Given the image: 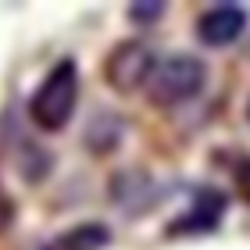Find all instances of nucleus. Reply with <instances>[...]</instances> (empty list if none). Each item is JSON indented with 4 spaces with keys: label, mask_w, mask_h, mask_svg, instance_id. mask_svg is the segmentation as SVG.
<instances>
[{
    "label": "nucleus",
    "mask_w": 250,
    "mask_h": 250,
    "mask_svg": "<svg viewBox=\"0 0 250 250\" xmlns=\"http://www.w3.org/2000/svg\"><path fill=\"white\" fill-rule=\"evenodd\" d=\"M75 104H79V64L72 58H64L32 89L25 111L40 132H64L75 118Z\"/></svg>",
    "instance_id": "1"
},
{
    "label": "nucleus",
    "mask_w": 250,
    "mask_h": 250,
    "mask_svg": "<svg viewBox=\"0 0 250 250\" xmlns=\"http://www.w3.org/2000/svg\"><path fill=\"white\" fill-rule=\"evenodd\" d=\"M204 86H208V64L193 54H172V58L154 64L143 93L150 100V107L175 111L189 100H197L204 93Z\"/></svg>",
    "instance_id": "2"
},
{
    "label": "nucleus",
    "mask_w": 250,
    "mask_h": 250,
    "mask_svg": "<svg viewBox=\"0 0 250 250\" xmlns=\"http://www.w3.org/2000/svg\"><path fill=\"white\" fill-rule=\"evenodd\" d=\"M154 64H157V58H154V50L146 47L143 40H122L104 58V83L115 89V93L129 97V93L146 86Z\"/></svg>",
    "instance_id": "3"
},
{
    "label": "nucleus",
    "mask_w": 250,
    "mask_h": 250,
    "mask_svg": "<svg viewBox=\"0 0 250 250\" xmlns=\"http://www.w3.org/2000/svg\"><path fill=\"white\" fill-rule=\"evenodd\" d=\"M247 25H250V15L243 4H229V0L225 4H211L197 18V40L211 50H222V47H232L247 32Z\"/></svg>",
    "instance_id": "4"
},
{
    "label": "nucleus",
    "mask_w": 250,
    "mask_h": 250,
    "mask_svg": "<svg viewBox=\"0 0 250 250\" xmlns=\"http://www.w3.org/2000/svg\"><path fill=\"white\" fill-rule=\"evenodd\" d=\"M225 208H229V200H225L222 189H211L204 186L197 189V197H193V204L179 214V218H172V225H168V236H200V232H214L225 218Z\"/></svg>",
    "instance_id": "5"
},
{
    "label": "nucleus",
    "mask_w": 250,
    "mask_h": 250,
    "mask_svg": "<svg viewBox=\"0 0 250 250\" xmlns=\"http://www.w3.org/2000/svg\"><path fill=\"white\" fill-rule=\"evenodd\" d=\"M111 240L115 236H111L104 222H83V225L58 232L43 250H104V247H111Z\"/></svg>",
    "instance_id": "6"
},
{
    "label": "nucleus",
    "mask_w": 250,
    "mask_h": 250,
    "mask_svg": "<svg viewBox=\"0 0 250 250\" xmlns=\"http://www.w3.org/2000/svg\"><path fill=\"white\" fill-rule=\"evenodd\" d=\"M118 140H122V122H118L115 115H97L93 122H89V129H86V146H89L97 157L115 154V150H118Z\"/></svg>",
    "instance_id": "7"
},
{
    "label": "nucleus",
    "mask_w": 250,
    "mask_h": 250,
    "mask_svg": "<svg viewBox=\"0 0 250 250\" xmlns=\"http://www.w3.org/2000/svg\"><path fill=\"white\" fill-rule=\"evenodd\" d=\"M165 11H168L165 4H129V7H125V15H129L136 25H154Z\"/></svg>",
    "instance_id": "8"
},
{
    "label": "nucleus",
    "mask_w": 250,
    "mask_h": 250,
    "mask_svg": "<svg viewBox=\"0 0 250 250\" xmlns=\"http://www.w3.org/2000/svg\"><path fill=\"white\" fill-rule=\"evenodd\" d=\"M232 183H236V193H240V197L250 204V157L236 165V172H232Z\"/></svg>",
    "instance_id": "9"
},
{
    "label": "nucleus",
    "mask_w": 250,
    "mask_h": 250,
    "mask_svg": "<svg viewBox=\"0 0 250 250\" xmlns=\"http://www.w3.org/2000/svg\"><path fill=\"white\" fill-rule=\"evenodd\" d=\"M247 118H250V100H247Z\"/></svg>",
    "instance_id": "10"
}]
</instances>
